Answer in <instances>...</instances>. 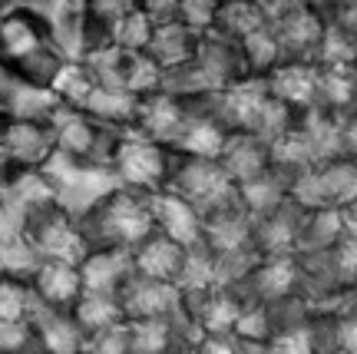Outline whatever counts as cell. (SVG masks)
Segmentation results:
<instances>
[{
    "mask_svg": "<svg viewBox=\"0 0 357 354\" xmlns=\"http://www.w3.org/2000/svg\"><path fill=\"white\" fill-rule=\"evenodd\" d=\"M66 57L56 47L47 17L37 7H13L0 13V66L20 87H53Z\"/></svg>",
    "mask_w": 357,
    "mask_h": 354,
    "instance_id": "1",
    "label": "cell"
},
{
    "mask_svg": "<svg viewBox=\"0 0 357 354\" xmlns=\"http://www.w3.org/2000/svg\"><path fill=\"white\" fill-rule=\"evenodd\" d=\"M79 232L93 249H126L136 252L142 242L155 232L149 196L136 189H116L102 199L86 219H79Z\"/></svg>",
    "mask_w": 357,
    "mask_h": 354,
    "instance_id": "2",
    "label": "cell"
},
{
    "mask_svg": "<svg viewBox=\"0 0 357 354\" xmlns=\"http://www.w3.org/2000/svg\"><path fill=\"white\" fill-rule=\"evenodd\" d=\"M43 179L50 182L56 202L70 219H86L102 199H109L119 186L113 165H96L83 163V159H70L63 152H53V159L43 169Z\"/></svg>",
    "mask_w": 357,
    "mask_h": 354,
    "instance_id": "3",
    "label": "cell"
},
{
    "mask_svg": "<svg viewBox=\"0 0 357 354\" xmlns=\"http://www.w3.org/2000/svg\"><path fill=\"white\" fill-rule=\"evenodd\" d=\"M176 159H178V152H172L169 146H162V142L149 140V136H142V133H123L119 149H116V159H113V172L123 189H136V192H146V196H155V192L169 189Z\"/></svg>",
    "mask_w": 357,
    "mask_h": 354,
    "instance_id": "4",
    "label": "cell"
},
{
    "mask_svg": "<svg viewBox=\"0 0 357 354\" xmlns=\"http://www.w3.org/2000/svg\"><path fill=\"white\" fill-rule=\"evenodd\" d=\"M169 192H176L182 199H189L202 215H212L225 205H235L238 186L229 179L218 159H195V156H178L172 179H169Z\"/></svg>",
    "mask_w": 357,
    "mask_h": 354,
    "instance_id": "5",
    "label": "cell"
},
{
    "mask_svg": "<svg viewBox=\"0 0 357 354\" xmlns=\"http://www.w3.org/2000/svg\"><path fill=\"white\" fill-rule=\"evenodd\" d=\"M268 30L275 34L284 60H314L328 30V13L301 0H281L265 7Z\"/></svg>",
    "mask_w": 357,
    "mask_h": 354,
    "instance_id": "6",
    "label": "cell"
},
{
    "mask_svg": "<svg viewBox=\"0 0 357 354\" xmlns=\"http://www.w3.org/2000/svg\"><path fill=\"white\" fill-rule=\"evenodd\" d=\"M50 126H53V140H56V152H63L70 159H83V163L113 165L123 133L102 126L100 119H93L83 110H70V106H63L56 113Z\"/></svg>",
    "mask_w": 357,
    "mask_h": 354,
    "instance_id": "7",
    "label": "cell"
},
{
    "mask_svg": "<svg viewBox=\"0 0 357 354\" xmlns=\"http://www.w3.org/2000/svg\"><path fill=\"white\" fill-rule=\"evenodd\" d=\"M26 242L37 249V255L43 262H70L79 265L89 255V245L79 232V222L60 209V202L40 205L26 219Z\"/></svg>",
    "mask_w": 357,
    "mask_h": 354,
    "instance_id": "8",
    "label": "cell"
},
{
    "mask_svg": "<svg viewBox=\"0 0 357 354\" xmlns=\"http://www.w3.org/2000/svg\"><path fill=\"white\" fill-rule=\"evenodd\" d=\"M93 73L100 76L102 87L113 89H129L136 96H153L162 89V80H166V70L155 64L149 53H132L123 50V47H106V50L86 57Z\"/></svg>",
    "mask_w": 357,
    "mask_h": 354,
    "instance_id": "9",
    "label": "cell"
},
{
    "mask_svg": "<svg viewBox=\"0 0 357 354\" xmlns=\"http://www.w3.org/2000/svg\"><path fill=\"white\" fill-rule=\"evenodd\" d=\"M192 119H195V110H192V103L185 100V96H176V93L159 89V93H153V96L142 100L136 133H142V136H149V140H155V142H162V146H169V149L176 152L182 136L189 133Z\"/></svg>",
    "mask_w": 357,
    "mask_h": 354,
    "instance_id": "10",
    "label": "cell"
},
{
    "mask_svg": "<svg viewBox=\"0 0 357 354\" xmlns=\"http://www.w3.org/2000/svg\"><path fill=\"white\" fill-rule=\"evenodd\" d=\"M298 291V255H261L252 275L235 288L245 304H271Z\"/></svg>",
    "mask_w": 357,
    "mask_h": 354,
    "instance_id": "11",
    "label": "cell"
},
{
    "mask_svg": "<svg viewBox=\"0 0 357 354\" xmlns=\"http://www.w3.org/2000/svg\"><path fill=\"white\" fill-rule=\"evenodd\" d=\"M271 96L291 106L294 113L314 110L321 100V64L318 60H281L268 76Z\"/></svg>",
    "mask_w": 357,
    "mask_h": 354,
    "instance_id": "12",
    "label": "cell"
},
{
    "mask_svg": "<svg viewBox=\"0 0 357 354\" xmlns=\"http://www.w3.org/2000/svg\"><path fill=\"white\" fill-rule=\"evenodd\" d=\"M182 308L202 328V334H235L245 302L235 295V288H205L182 291Z\"/></svg>",
    "mask_w": 357,
    "mask_h": 354,
    "instance_id": "13",
    "label": "cell"
},
{
    "mask_svg": "<svg viewBox=\"0 0 357 354\" xmlns=\"http://www.w3.org/2000/svg\"><path fill=\"white\" fill-rule=\"evenodd\" d=\"M149 209H153V226L159 235L178 242L182 249H192L205 239V215L176 192H155L149 196Z\"/></svg>",
    "mask_w": 357,
    "mask_h": 354,
    "instance_id": "14",
    "label": "cell"
},
{
    "mask_svg": "<svg viewBox=\"0 0 357 354\" xmlns=\"http://www.w3.org/2000/svg\"><path fill=\"white\" fill-rule=\"evenodd\" d=\"M123 318L126 321H146V318H169L182 304V291L169 281H155L146 275H132L119 295Z\"/></svg>",
    "mask_w": 357,
    "mask_h": 354,
    "instance_id": "15",
    "label": "cell"
},
{
    "mask_svg": "<svg viewBox=\"0 0 357 354\" xmlns=\"http://www.w3.org/2000/svg\"><path fill=\"white\" fill-rule=\"evenodd\" d=\"M79 275H83L86 291L119 298L129 279L136 275V262H132V252H126V249H93L79 262Z\"/></svg>",
    "mask_w": 357,
    "mask_h": 354,
    "instance_id": "16",
    "label": "cell"
},
{
    "mask_svg": "<svg viewBox=\"0 0 357 354\" xmlns=\"http://www.w3.org/2000/svg\"><path fill=\"white\" fill-rule=\"evenodd\" d=\"M305 219H307V209L288 196L271 215L255 219V249L261 255H294Z\"/></svg>",
    "mask_w": 357,
    "mask_h": 354,
    "instance_id": "17",
    "label": "cell"
},
{
    "mask_svg": "<svg viewBox=\"0 0 357 354\" xmlns=\"http://www.w3.org/2000/svg\"><path fill=\"white\" fill-rule=\"evenodd\" d=\"M30 325L37 331V341L43 354H83L86 351V334L77 325L73 311L63 308H50V304H40L30 315Z\"/></svg>",
    "mask_w": 357,
    "mask_h": 354,
    "instance_id": "18",
    "label": "cell"
},
{
    "mask_svg": "<svg viewBox=\"0 0 357 354\" xmlns=\"http://www.w3.org/2000/svg\"><path fill=\"white\" fill-rule=\"evenodd\" d=\"M56 152V140H53V126H43V123H20L13 119L10 129H7V140H3V149L0 156L7 163L20 165V169H43V165L53 159Z\"/></svg>",
    "mask_w": 357,
    "mask_h": 354,
    "instance_id": "19",
    "label": "cell"
},
{
    "mask_svg": "<svg viewBox=\"0 0 357 354\" xmlns=\"http://www.w3.org/2000/svg\"><path fill=\"white\" fill-rule=\"evenodd\" d=\"M30 7H37L50 34L56 40V47L63 50L66 60H83V24H86V0H26Z\"/></svg>",
    "mask_w": 357,
    "mask_h": 354,
    "instance_id": "20",
    "label": "cell"
},
{
    "mask_svg": "<svg viewBox=\"0 0 357 354\" xmlns=\"http://www.w3.org/2000/svg\"><path fill=\"white\" fill-rule=\"evenodd\" d=\"M218 163H222V169L229 172L235 186H245L252 179L265 176L275 165V152L265 140H258L255 133H231L222 156H218Z\"/></svg>",
    "mask_w": 357,
    "mask_h": 354,
    "instance_id": "21",
    "label": "cell"
},
{
    "mask_svg": "<svg viewBox=\"0 0 357 354\" xmlns=\"http://www.w3.org/2000/svg\"><path fill=\"white\" fill-rule=\"evenodd\" d=\"M33 291H37L40 304H50V308H63V311H73L77 302L83 298V275H79V265H70V262H43L33 275Z\"/></svg>",
    "mask_w": 357,
    "mask_h": 354,
    "instance_id": "22",
    "label": "cell"
},
{
    "mask_svg": "<svg viewBox=\"0 0 357 354\" xmlns=\"http://www.w3.org/2000/svg\"><path fill=\"white\" fill-rule=\"evenodd\" d=\"M199 40H202V30L189 27L185 20H172V24H155L153 43H149V57L162 70H178L195 60V50H199Z\"/></svg>",
    "mask_w": 357,
    "mask_h": 354,
    "instance_id": "23",
    "label": "cell"
},
{
    "mask_svg": "<svg viewBox=\"0 0 357 354\" xmlns=\"http://www.w3.org/2000/svg\"><path fill=\"white\" fill-rule=\"evenodd\" d=\"M139 110H142V96L129 93V89H113L102 87L89 96V103L83 106V113H89L93 119H100L102 126L116 129V133H136L139 126Z\"/></svg>",
    "mask_w": 357,
    "mask_h": 354,
    "instance_id": "24",
    "label": "cell"
},
{
    "mask_svg": "<svg viewBox=\"0 0 357 354\" xmlns=\"http://www.w3.org/2000/svg\"><path fill=\"white\" fill-rule=\"evenodd\" d=\"M132 262H136V275H146V279L176 285L178 272H182V262H185V249H182L178 242L153 232V235L132 252Z\"/></svg>",
    "mask_w": 357,
    "mask_h": 354,
    "instance_id": "25",
    "label": "cell"
},
{
    "mask_svg": "<svg viewBox=\"0 0 357 354\" xmlns=\"http://www.w3.org/2000/svg\"><path fill=\"white\" fill-rule=\"evenodd\" d=\"M129 10H136V0H86V24H83V53H93L113 47L116 27ZM83 57V60H86Z\"/></svg>",
    "mask_w": 357,
    "mask_h": 354,
    "instance_id": "26",
    "label": "cell"
},
{
    "mask_svg": "<svg viewBox=\"0 0 357 354\" xmlns=\"http://www.w3.org/2000/svg\"><path fill=\"white\" fill-rule=\"evenodd\" d=\"M314 176L324 192V205L328 209H347L357 202V159L341 156L314 169Z\"/></svg>",
    "mask_w": 357,
    "mask_h": 354,
    "instance_id": "27",
    "label": "cell"
},
{
    "mask_svg": "<svg viewBox=\"0 0 357 354\" xmlns=\"http://www.w3.org/2000/svg\"><path fill=\"white\" fill-rule=\"evenodd\" d=\"M344 239V215L341 209H318L307 212L301 235H298V252L294 255H314V252H331L337 242Z\"/></svg>",
    "mask_w": 357,
    "mask_h": 354,
    "instance_id": "28",
    "label": "cell"
},
{
    "mask_svg": "<svg viewBox=\"0 0 357 354\" xmlns=\"http://www.w3.org/2000/svg\"><path fill=\"white\" fill-rule=\"evenodd\" d=\"M261 27H268V13L258 0H222L215 10L212 30H218V34H225V37L242 43L245 37H252Z\"/></svg>",
    "mask_w": 357,
    "mask_h": 354,
    "instance_id": "29",
    "label": "cell"
},
{
    "mask_svg": "<svg viewBox=\"0 0 357 354\" xmlns=\"http://www.w3.org/2000/svg\"><path fill=\"white\" fill-rule=\"evenodd\" d=\"M7 110L20 123H43V126H50L56 119V113L63 110V100L53 93V87H20L17 83Z\"/></svg>",
    "mask_w": 357,
    "mask_h": 354,
    "instance_id": "30",
    "label": "cell"
},
{
    "mask_svg": "<svg viewBox=\"0 0 357 354\" xmlns=\"http://www.w3.org/2000/svg\"><path fill=\"white\" fill-rule=\"evenodd\" d=\"M96 89H100V76L93 73L89 60H66L63 70L53 80V93H56V96L63 100V106H70V110H83Z\"/></svg>",
    "mask_w": 357,
    "mask_h": 354,
    "instance_id": "31",
    "label": "cell"
},
{
    "mask_svg": "<svg viewBox=\"0 0 357 354\" xmlns=\"http://www.w3.org/2000/svg\"><path fill=\"white\" fill-rule=\"evenodd\" d=\"M73 318H77V325L83 328L86 338L102 328H109V325H116V321H126L119 298H113V295H96V291H83V298H79L77 308H73Z\"/></svg>",
    "mask_w": 357,
    "mask_h": 354,
    "instance_id": "32",
    "label": "cell"
},
{
    "mask_svg": "<svg viewBox=\"0 0 357 354\" xmlns=\"http://www.w3.org/2000/svg\"><path fill=\"white\" fill-rule=\"evenodd\" d=\"M178 291H205V288H218L215 285V252L199 242L185 249V262L178 272Z\"/></svg>",
    "mask_w": 357,
    "mask_h": 354,
    "instance_id": "33",
    "label": "cell"
},
{
    "mask_svg": "<svg viewBox=\"0 0 357 354\" xmlns=\"http://www.w3.org/2000/svg\"><path fill=\"white\" fill-rule=\"evenodd\" d=\"M43 265V258L26 239H10L0 242V279H17V281H33L37 268Z\"/></svg>",
    "mask_w": 357,
    "mask_h": 354,
    "instance_id": "34",
    "label": "cell"
},
{
    "mask_svg": "<svg viewBox=\"0 0 357 354\" xmlns=\"http://www.w3.org/2000/svg\"><path fill=\"white\" fill-rule=\"evenodd\" d=\"M242 50H245V60H248V73L261 76V80H268V76H271V70L284 60L278 40H275V34H271L268 27L255 30L252 37H245L242 40Z\"/></svg>",
    "mask_w": 357,
    "mask_h": 354,
    "instance_id": "35",
    "label": "cell"
},
{
    "mask_svg": "<svg viewBox=\"0 0 357 354\" xmlns=\"http://www.w3.org/2000/svg\"><path fill=\"white\" fill-rule=\"evenodd\" d=\"M37 308V291L30 281L0 279V321H26Z\"/></svg>",
    "mask_w": 357,
    "mask_h": 354,
    "instance_id": "36",
    "label": "cell"
},
{
    "mask_svg": "<svg viewBox=\"0 0 357 354\" xmlns=\"http://www.w3.org/2000/svg\"><path fill=\"white\" fill-rule=\"evenodd\" d=\"M129 334H132V354H166L172 344V328L166 318L129 321Z\"/></svg>",
    "mask_w": 357,
    "mask_h": 354,
    "instance_id": "37",
    "label": "cell"
},
{
    "mask_svg": "<svg viewBox=\"0 0 357 354\" xmlns=\"http://www.w3.org/2000/svg\"><path fill=\"white\" fill-rule=\"evenodd\" d=\"M153 34H155V24L136 7V10H129L126 17L119 20L113 47H123V50H132V53H146L149 43H153Z\"/></svg>",
    "mask_w": 357,
    "mask_h": 354,
    "instance_id": "38",
    "label": "cell"
},
{
    "mask_svg": "<svg viewBox=\"0 0 357 354\" xmlns=\"http://www.w3.org/2000/svg\"><path fill=\"white\" fill-rule=\"evenodd\" d=\"M0 354H43L30 318L26 321H0Z\"/></svg>",
    "mask_w": 357,
    "mask_h": 354,
    "instance_id": "39",
    "label": "cell"
},
{
    "mask_svg": "<svg viewBox=\"0 0 357 354\" xmlns=\"http://www.w3.org/2000/svg\"><path fill=\"white\" fill-rule=\"evenodd\" d=\"M89 354H132V334H129V321H116L109 328L96 331L86 338Z\"/></svg>",
    "mask_w": 357,
    "mask_h": 354,
    "instance_id": "40",
    "label": "cell"
},
{
    "mask_svg": "<svg viewBox=\"0 0 357 354\" xmlns=\"http://www.w3.org/2000/svg\"><path fill=\"white\" fill-rule=\"evenodd\" d=\"M235 338H245V341H271L268 304H245L242 318H238V325H235Z\"/></svg>",
    "mask_w": 357,
    "mask_h": 354,
    "instance_id": "41",
    "label": "cell"
},
{
    "mask_svg": "<svg viewBox=\"0 0 357 354\" xmlns=\"http://www.w3.org/2000/svg\"><path fill=\"white\" fill-rule=\"evenodd\" d=\"M136 7H139L153 24H172V20H182L185 0H136Z\"/></svg>",
    "mask_w": 357,
    "mask_h": 354,
    "instance_id": "42",
    "label": "cell"
},
{
    "mask_svg": "<svg viewBox=\"0 0 357 354\" xmlns=\"http://www.w3.org/2000/svg\"><path fill=\"white\" fill-rule=\"evenodd\" d=\"M268 354H314L311 341H307V328L298 334H281L268 341Z\"/></svg>",
    "mask_w": 357,
    "mask_h": 354,
    "instance_id": "43",
    "label": "cell"
},
{
    "mask_svg": "<svg viewBox=\"0 0 357 354\" xmlns=\"http://www.w3.org/2000/svg\"><path fill=\"white\" fill-rule=\"evenodd\" d=\"M195 354H235V334H202Z\"/></svg>",
    "mask_w": 357,
    "mask_h": 354,
    "instance_id": "44",
    "label": "cell"
},
{
    "mask_svg": "<svg viewBox=\"0 0 357 354\" xmlns=\"http://www.w3.org/2000/svg\"><path fill=\"white\" fill-rule=\"evenodd\" d=\"M341 348L347 354H357V318H347L341 321Z\"/></svg>",
    "mask_w": 357,
    "mask_h": 354,
    "instance_id": "45",
    "label": "cell"
},
{
    "mask_svg": "<svg viewBox=\"0 0 357 354\" xmlns=\"http://www.w3.org/2000/svg\"><path fill=\"white\" fill-rule=\"evenodd\" d=\"M344 156L357 159V113L344 119Z\"/></svg>",
    "mask_w": 357,
    "mask_h": 354,
    "instance_id": "46",
    "label": "cell"
},
{
    "mask_svg": "<svg viewBox=\"0 0 357 354\" xmlns=\"http://www.w3.org/2000/svg\"><path fill=\"white\" fill-rule=\"evenodd\" d=\"M13 89H17V83L10 80V73L0 66V106L7 110V103H10V96H13Z\"/></svg>",
    "mask_w": 357,
    "mask_h": 354,
    "instance_id": "47",
    "label": "cell"
},
{
    "mask_svg": "<svg viewBox=\"0 0 357 354\" xmlns=\"http://www.w3.org/2000/svg\"><path fill=\"white\" fill-rule=\"evenodd\" d=\"M235 354H268V341H245V338H235Z\"/></svg>",
    "mask_w": 357,
    "mask_h": 354,
    "instance_id": "48",
    "label": "cell"
},
{
    "mask_svg": "<svg viewBox=\"0 0 357 354\" xmlns=\"http://www.w3.org/2000/svg\"><path fill=\"white\" fill-rule=\"evenodd\" d=\"M13 169H17V165L7 163V159L0 156V196H3V189H7V182L13 179Z\"/></svg>",
    "mask_w": 357,
    "mask_h": 354,
    "instance_id": "49",
    "label": "cell"
},
{
    "mask_svg": "<svg viewBox=\"0 0 357 354\" xmlns=\"http://www.w3.org/2000/svg\"><path fill=\"white\" fill-rule=\"evenodd\" d=\"M195 344L199 341H176V338H172V344H169L166 354H195Z\"/></svg>",
    "mask_w": 357,
    "mask_h": 354,
    "instance_id": "50",
    "label": "cell"
},
{
    "mask_svg": "<svg viewBox=\"0 0 357 354\" xmlns=\"http://www.w3.org/2000/svg\"><path fill=\"white\" fill-rule=\"evenodd\" d=\"M10 123H13L10 110H3V106H0V149H3V140H7V129H10Z\"/></svg>",
    "mask_w": 357,
    "mask_h": 354,
    "instance_id": "51",
    "label": "cell"
},
{
    "mask_svg": "<svg viewBox=\"0 0 357 354\" xmlns=\"http://www.w3.org/2000/svg\"><path fill=\"white\" fill-rule=\"evenodd\" d=\"M26 0H0V13H7V10H13V7H24Z\"/></svg>",
    "mask_w": 357,
    "mask_h": 354,
    "instance_id": "52",
    "label": "cell"
},
{
    "mask_svg": "<svg viewBox=\"0 0 357 354\" xmlns=\"http://www.w3.org/2000/svg\"><path fill=\"white\" fill-rule=\"evenodd\" d=\"M83 354H89V351H83Z\"/></svg>",
    "mask_w": 357,
    "mask_h": 354,
    "instance_id": "53",
    "label": "cell"
},
{
    "mask_svg": "<svg viewBox=\"0 0 357 354\" xmlns=\"http://www.w3.org/2000/svg\"><path fill=\"white\" fill-rule=\"evenodd\" d=\"M354 66H357V64H354Z\"/></svg>",
    "mask_w": 357,
    "mask_h": 354,
    "instance_id": "54",
    "label": "cell"
}]
</instances>
